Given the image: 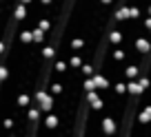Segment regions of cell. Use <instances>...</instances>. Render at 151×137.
Here are the masks:
<instances>
[{"label":"cell","instance_id":"ba28073f","mask_svg":"<svg viewBox=\"0 0 151 137\" xmlns=\"http://www.w3.org/2000/svg\"><path fill=\"white\" fill-rule=\"evenodd\" d=\"M111 60L116 62V64L127 60V51H124V47H116V49H113V51H111Z\"/></svg>","mask_w":151,"mask_h":137},{"label":"cell","instance_id":"4fadbf2b","mask_svg":"<svg viewBox=\"0 0 151 137\" xmlns=\"http://www.w3.org/2000/svg\"><path fill=\"white\" fill-rule=\"evenodd\" d=\"M45 124H47V128H56L58 126V117H56V115H47Z\"/></svg>","mask_w":151,"mask_h":137},{"label":"cell","instance_id":"5bb4252c","mask_svg":"<svg viewBox=\"0 0 151 137\" xmlns=\"http://www.w3.org/2000/svg\"><path fill=\"white\" fill-rule=\"evenodd\" d=\"M45 57H53V55H56V49H53V47H45Z\"/></svg>","mask_w":151,"mask_h":137},{"label":"cell","instance_id":"ffe728a7","mask_svg":"<svg viewBox=\"0 0 151 137\" xmlns=\"http://www.w3.org/2000/svg\"><path fill=\"white\" fill-rule=\"evenodd\" d=\"M33 38H36L38 42H40V40H42V31H33Z\"/></svg>","mask_w":151,"mask_h":137},{"label":"cell","instance_id":"30bf717a","mask_svg":"<svg viewBox=\"0 0 151 137\" xmlns=\"http://www.w3.org/2000/svg\"><path fill=\"white\" fill-rule=\"evenodd\" d=\"M82 64H85V60H82L78 53H73V55L69 57V66H71V69H76V71H78V69H82Z\"/></svg>","mask_w":151,"mask_h":137},{"label":"cell","instance_id":"7c38bea8","mask_svg":"<svg viewBox=\"0 0 151 137\" xmlns=\"http://www.w3.org/2000/svg\"><path fill=\"white\" fill-rule=\"evenodd\" d=\"M69 44H71V49H73V51H82V49H85V40H82V38H73Z\"/></svg>","mask_w":151,"mask_h":137},{"label":"cell","instance_id":"8fae6325","mask_svg":"<svg viewBox=\"0 0 151 137\" xmlns=\"http://www.w3.org/2000/svg\"><path fill=\"white\" fill-rule=\"evenodd\" d=\"M80 73H82V77H93L96 75L93 73V64H91V62H85L82 69H80Z\"/></svg>","mask_w":151,"mask_h":137},{"label":"cell","instance_id":"2e32d148","mask_svg":"<svg viewBox=\"0 0 151 137\" xmlns=\"http://www.w3.org/2000/svg\"><path fill=\"white\" fill-rule=\"evenodd\" d=\"M140 22H142V27H145L147 31H151V18H149V16H147V18H142Z\"/></svg>","mask_w":151,"mask_h":137},{"label":"cell","instance_id":"603a6c76","mask_svg":"<svg viewBox=\"0 0 151 137\" xmlns=\"http://www.w3.org/2000/svg\"><path fill=\"white\" fill-rule=\"evenodd\" d=\"M42 2H45V5H49V2H51V0H42Z\"/></svg>","mask_w":151,"mask_h":137},{"label":"cell","instance_id":"8992f818","mask_svg":"<svg viewBox=\"0 0 151 137\" xmlns=\"http://www.w3.org/2000/svg\"><path fill=\"white\" fill-rule=\"evenodd\" d=\"M93 84H96V91H107L109 86H111V82H109V77H107V73H96L93 75Z\"/></svg>","mask_w":151,"mask_h":137},{"label":"cell","instance_id":"d6986e66","mask_svg":"<svg viewBox=\"0 0 151 137\" xmlns=\"http://www.w3.org/2000/svg\"><path fill=\"white\" fill-rule=\"evenodd\" d=\"M98 2H100L102 7H111V5H113V0H98Z\"/></svg>","mask_w":151,"mask_h":137},{"label":"cell","instance_id":"e0dca14e","mask_svg":"<svg viewBox=\"0 0 151 137\" xmlns=\"http://www.w3.org/2000/svg\"><path fill=\"white\" fill-rule=\"evenodd\" d=\"M51 93L53 95H60L62 93V84H51Z\"/></svg>","mask_w":151,"mask_h":137},{"label":"cell","instance_id":"3957f363","mask_svg":"<svg viewBox=\"0 0 151 137\" xmlns=\"http://www.w3.org/2000/svg\"><path fill=\"white\" fill-rule=\"evenodd\" d=\"M124 38H127V33L122 31V29H111V31L107 33V40H109V44H113V47H120V44L124 42Z\"/></svg>","mask_w":151,"mask_h":137},{"label":"cell","instance_id":"6da1fadb","mask_svg":"<svg viewBox=\"0 0 151 137\" xmlns=\"http://www.w3.org/2000/svg\"><path fill=\"white\" fill-rule=\"evenodd\" d=\"M116 131H118V122H116V117H113V115H102V117H100V133L107 135V137H111Z\"/></svg>","mask_w":151,"mask_h":137},{"label":"cell","instance_id":"277c9868","mask_svg":"<svg viewBox=\"0 0 151 137\" xmlns=\"http://www.w3.org/2000/svg\"><path fill=\"white\" fill-rule=\"evenodd\" d=\"M140 73H142V69H140V64L136 62V64H127V66H124L122 77H127V82H131V80H138Z\"/></svg>","mask_w":151,"mask_h":137},{"label":"cell","instance_id":"9c48e42d","mask_svg":"<svg viewBox=\"0 0 151 137\" xmlns=\"http://www.w3.org/2000/svg\"><path fill=\"white\" fill-rule=\"evenodd\" d=\"M113 93H116V95H129L127 82H124V80H118L116 84H113Z\"/></svg>","mask_w":151,"mask_h":137},{"label":"cell","instance_id":"ac0fdd59","mask_svg":"<svg viewBox=\"0 0 151 137\" xmlns=\"http://www.w3.org/2000/svg\"><path fill=\"white\" fill-rule=\"evenodd\" d=\"M38 113H40L38 109H31V111H29V117H31V119H38Z\"/></svg>","mask_w":151,"mask_h":137},{"label":"cell","instance_id":"5b68a950","mask_svg":"<svg viewBox=\"0 0 151 137\" xmlns=\"http://www.w3.org/2000/svg\"><path fill=\"white\" fill-rule=\"evenodd\" d=\"M138 124L140 126H151V104H145L138 111Z\"/></svg>","mask_w":151,"mask_h":137},{"label":"cell","instance_id":"cb8c5ba5","mask_svg":"<svg viewBox=\"0 0 151 137\" xmlns=\"http://www.w3.org/2000/svg\"><path fill=\"white\" fill-rule=\"evenodd\" d=\"M149 60H151V53H149Z\"/></svg>","mask_w":151,"mask_h":137},{"label":"cell","instance_id":"7402d4cb","mask_svg":"<svg viewBox=\"0 0 151 137\" xmlns=\"http://www.w3.org/2000/svg\"><path fill=\"white\" fill-rule=\"evenodd\" d=\"M145 7H147V16L151 18V2H149V5H145Z\"/></svg>","mask_w":151,"mask_h":137},{"label":"cell","instance_id":"7a4b0ae2","mask_svg":"<svg viewBox=\"0 0 151 137\" xmlns=\"http://www.w3.org/2000/svg\"><path fill=\"white\" fill-rule=\"evenodd\" d=\"M133 49H136L140 55H149L151 53V40L147 35H136L133 38Z\"/></svg>","mask_w":151,"mask_h":137},{"label":"cell","instance_id":"52a82bcc","mask_svg":"<svg viewBox=\"0 0 151 137\" xmlns=\"http://www.w3.org/2000/svg\"><path fill=\"white\" fill-rule=\"evenodd\" d=\"M127 91H129V95H133V97H138V95H145V91H142V86H140V82H138V80L127 82Z\"/></svg>","mask_w":151,"mask_h":137},{"label":"cell","instance_id":"44dd1931","mask_svg":"<svg viewBox=\"0 0 151 137\" xmlns=\"http://www.w3.org/2000/svg\"><path fill=\"white\" fill-rule=\"evenodd\" d=\"M40 29H49V20H42V22H40Z\"/></svg>","mask_w":151,"mask_h":137},{"label":"cell","instance_id":"9a60e30c","mask_svg":"<svg viewBox=\"0 0 151 137\" xmlns=\"http://www.w3.org/2000/svg\"><path fill=\"white\" fill-rule=\"evenodd\" d=\"M65 69H67V62H65V60H58V62H56V71H60V73H62Z\"/></svg>","mask_w":151,"mask_h":137}]
</instances>
